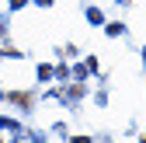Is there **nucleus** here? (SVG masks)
<instances>
[{"label": "nucleus", "instance_id": "f257e3e1", "mask_svg": "<svg viewBox=\"0 0 146 143\" xmlns=\"http://www.w3.org/2000/svg\"><path fill=\"white\" fill-rule=\"evenodd\" d=\"M143 59H146V52H143Z\"/></svg>", "mask_w": 146, "mask_h": 143}, {"label": "nucleus", "instance_id": "f03ea898", "mask_svg": "<svg viewBox=\"0 0 146 143\" xmlns=\"http://www.w3.org/2000/svg\"><path fill=\"white\" fill-rule=\"evenodd\" d=\"M143 143H146V140H143Z\"/></svg>", "mask_w": 146, "mask_h": 143}]
</instances>
